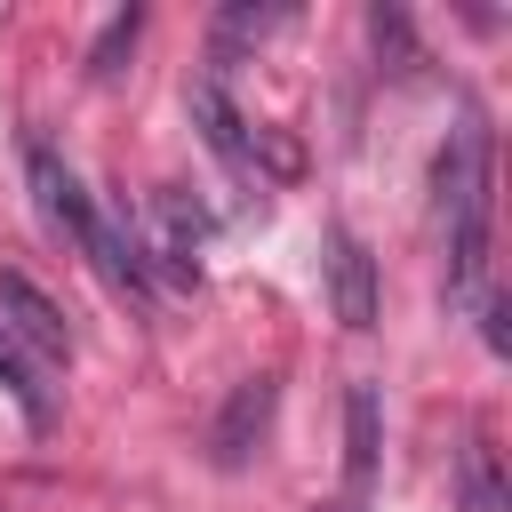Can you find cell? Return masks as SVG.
Masks as SVG:
<instances>
[{"label": "cell", "mask_w": 512, "mask_h": 512, "mask_svg": "<svg viewBox=\"0 0 512 512\" xmlns=\"http://www.w3.org/2000/svg\"><path fill=\"white\" fill-rule=\"evenodd\" d=\"M344 480H352V496L376 480V392L368 384L344 392Z\"/></svg>", "instance_id": "8"}, {"label": "cell", "mask_w": 512, "mask_h": 512, "mask_svg": "<svg viewBox=\"0 0 512 512\" xmlns=\"http://www.w3.org/2000/svg\"><path fill=\"white\" fill-rule=\"evenodd\" d=\"M128 40H136V16H112V24H104V40H96V56H88V72L104 80V72H112V56H120Z\"/></svg>", "instance_id": "9"}, {"label": "cell", "mask_w": 512, "mask_h": 512, "mask_svg": "<svg viewBox=\"0 0 512 512\" xmlns=\"http://www.w3.org/2000/svg\"><path fill=\"white\" fill-rule=\"evenodd\" d=\"M264 416H272V376H248V384L232 392L224 424H216V464H240V456H248V440L264 432Z\"/></svg>", "instance_id": "7"}, {"label": "cell", "mask_w": 512, "mask_h": 512, "mask_svg": "<svg viewBox=\"0 0 512 512\" xmlns=\"http://www.w3.org/2000/svg\"><path fill=\"white\" fill-rule=\"evenodd\" d=\"M144 264L160 256L176 280H200V208L184 192H152V240H136Z\"/></svg>", "instance_id": "5"}, {"label": "cell", "mask_w": 512, "mask_h": 512, "mask_svg": "<svg viewBox=\"0 0 512 512\" xmlns=\"http://www.w3.org/2000/svg\"><path fill=\"white\" fill-rule=\"evenodd\" d=\"M24 176H32V200H40L48 232H56V240H72V248L96 264V280H104V288H120V296H144V288H152V264H144L136 232H120V224L88 200V184H80L48 144H32V152H24Z\"/></svg>", "instance_id": "2"}, {"label": "cell", "mask_w": 512, "mask_h": 512, "mask_svg": "<svg viewBox=\"0 0 512 512\" xmlns=\"http://www.w3.org/2000/svg\"><path fill=\"white\" fill-rule=\"evenodd\" d=\"M0 344H16L32 368H64V360H72V328H64V312H56L24 272H0Z\"/></svg>", "instance_id": "3"}, {"label": "cell", "mask_w": 512, "mask_h": 512, "mask_svg": "<svg viewBox=\"0 0 512 512\" xmlns=\"http://www.w3.org/2000/svg\"><path fill=\"white\" fill-rule=\"evenodd\" d=\"M192 120H200V136H208V152H216L224 168H240V176L256 168V128L232 112V96H224L216 80H200V88H192Z\"/></svg>", "instance_id": "6"}, {"label": "cell", "mask_w": 512, "mask_h": 512, "mask_svg": "<svg viewBox=\"0 0 512 512\" xmlns=\"http://www.w3.org/2000/svg\"><path fill=\"white\" fill-rule=\"evenodd\" d=\"M432 208H440V240H448V296H480V264H488V208H496V152L480 112H464L432 160Z\"/></svg>", "instance_id": "1"}, {"label": "cell", "mask_w": 512, "mask_h": 512, "mask_svg": "<svg viewBox=\"0 0 512 512\" xmlns=\"http://www.w3.org/2000/svg\"><path fill=\"white\" fill-rule=\"evenodd\" d=\"M328 304H336L344 328H376V264L344 224L328 232Z\"/></svg>", "instance_id": "4"}]
</instances>
